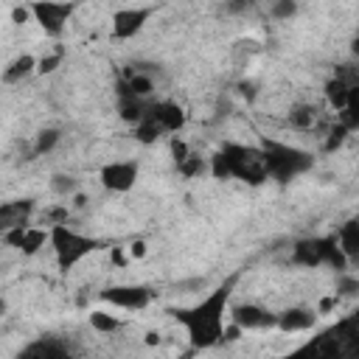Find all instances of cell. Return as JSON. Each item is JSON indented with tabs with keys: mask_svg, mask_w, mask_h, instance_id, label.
<instances>
[{
	"mask_svg": "<svg viewBox=\"0 0 359 359\" xmlns=\"http://www.w3.org/2000/svg\"><path fill=\"white\" fill-rule=\"evenodd\" d=\"M356 292H359V280L348 269H342L337 275V297H353Z\"/></svg>",
	"mask_w": 359,
	"mask_h": 359,
	"instance_id": "4316f807",
	"label": "cell"
},
{
	"mask_svg": "<svg viewBox=\"0 0 359 359\" xmlns=\"http://www.w3.org/2000/svg\"><path fill=\"white\" fill-rule=\"evenodd\" d=\"M6 309H8V306H6V297H0V317L6 314Z\"/></svg>",
	"mask_w": 359,
	"mask_h": 359,
	"instance_id": "74e56055",
	"label": "cell"
},
{
	"mask_svg": "<svg viewBox=\"0 0 359 359\" xmlns=\"http://www.w3.org/2000/svg\"><path fill=\"white\" fill-rule=\"evenodd\" d=\"M261 151H264V165H266V180H275V182H292L294 177L306 174L311 165H314V157L297 146H289V143H280V140H269L264 137L261 143Z\"/></svg>",
	"mask_w": 359,
	"mask_h": 359,
	"instance_id": "7a4b0ae2",
	"label": "cell"
},
{
	"mask_svg": "<svg viewBox=\"0 0 359 359\" xmlns=\"http://www.w3.org/2000/svg\"><path fill=\"white\" fill-rule=\"evenodd\" d=\"M50 191H53L56 196L67 199V196H73V194L79 191V180H76L73 174H53V177H50Z\"/></svg>",
	"mask_w": 359,
	"mask_h": 359,
	"instance_id": "cb8c5ba5",
	"label": "cell"
},
{
	"mask_svg": "<svg viewBox=\"0 0 359 359\" xmlns=\"http://www.w3.org/2000/svg\"><path fill=\"white\" fill-rule=\"evenodd\" d=\"M222 154L227 157L230 165V180H241L247 185H261L266 182V165H264V151L261 146H247V143H224Z\"/></svg>",
	"mask_w": 359,
	"mask_h": 359,
	"instance_id": "277c9868",
	"label": "cell"
},
{
	"mask_svg": "<svg viewBox=\"0 0 359 359\" xmlns=\"http://www.w3.org/2000/svg\"><path fill=\"white\" fill-rule=\"evenodd\" d=\"M157 8L154 6H126V8H118L112 11V20H109V36L118 39V42H126V39H135L146 22L151 20Z\"/></svg>",
	"mask_w": 359,
	"mask_h": 359,
	"instance_id": "8992f818",
	"label": "cell"
},
{
	"mask_svg": "<svg viewBox=\"0 0 359 359\" xmlns=\"http://www.w3.org/2000/svg\"><path fill=\"white\" fill-rule=\"evenodd\" d=\"M31 224V222H28ZM28 224H14V227H6V230H0L3 233V244L6 247H11V250H20V244H22V236H25V227Z\"/></svg>",
	"mask_w": 359,
	"mask_h": 359,
	"instance_id": "f546056e",
	"label": "cell"
},
{
	"mask_svg": "<svg viewBox=\"0 0 359 359\" xmlns=\"http://www.w3.org/2000/svg\"><path fill=\"white\" fill-rule=\"evenodd\" d=\"M236 280H238V275H230L224 283H219L213 292H208L199 303L171 311L174 320L185 328L191 348L208 351V348H216L222 342L224 317H227V306H230V294L236 289Z\"/></svg>",
	"mask_w": 359,
	"mask_h": 359,
	"instance_id": "6da1fadb",
	"label": "cell"
},
{
	"mask_svg": "<svg viewBox=\"0 0 359 359\" xmlns=\"http://www.w3.org/2000/svg\"><path fill=\"white\" fill-rule=\"evenodd\" d=\"M314 325H317V309H309V306H292V309H283L280 314H275V328L283 334L309 331Z\"/></svg>",
	"mask_w": 359,
	"mask_h": 359,
	"instance_id": "8fae6325",
	"label": "cell"
},
{
	"mask_svg": "<svg viewBox=\"0 0 359 359\" xmlns=\"http://www.w3.org/2000/svg\"><path fill=\"white\" fill-rule=\"evenodd\" d=\"M149 104H151V98H137V95H129V93H118V118L123 123L135 126L140 118H146Z\"/></svg>",
	"mask_w": 359,
	"mask_h": 359,
	"instance_id": "5bb4252c",
	"label": "cell"
},
{
	"mask_svg": "<svg viewBox=\"0 0 359 359\" xmlns=\"http://www.w3.org/2000/svg\"><path fill=\"white\" fill-rule=\"evenodd\" d=\"M168 154H171V160H174V165H177V163H182V160L191 154V146H188L180 135H171V140H168Z\"/></svg>",
	"mask_w": 359,
	"mask_h": 359,
	"instance_id": "f1b7e54d",
	"label": "cell"
},
{
	"mask_svg": "<svg viewBox=\"0 0 359 359\" xmlns=\"http://www.w3.org/2000/svg\"><path fill=\"white\" fill-rule=\"evenodd\" d=\"M34 213V199H11L0 202V230L14 227V224H28Z\"/></svg>",
	"mask_w": 359,
	"mask_h": 359,
	"instance_id": "4fadbf2b",
	"label": "cell"
},
{
	"mask_svg": "<svg viewBox=\"0 0 359 359\" xmlns=\"http://www.w3.org/2000/svg\"><path fill=\"white\" fill-rule=\"evenodd\" d=\"M48 244L53 250V258H56L59 272H70L76 264H81L87 255H93L101 247L98 238L73 230L67 222H59V224H50L48 227Z\"/></svg>",
	"mask_w": 359,
	"mask_h": 359,
	"instance_id": "3957f363",
	"label": "cell"
},
{
	"mask_svg": "<svg viewBox=\"0 0 359 359\" xmlns=\"http://www.w3.org/2000/svg\"><path fill=\"white\" fill-rule=\"evenodd\" d=\"M67 353V345L56 337H39L36 342L25 345L22 348V356H45V359H56V356H65Z\"/></svg>",
	"mask_w": 359,
	"mask_h": 359,
	"instance_id": "ac0fdd59",
	"label": "cell"
},
{
	"mask_svg": "<svg viewBox=\"0 0 359 359\" xmlns=\"http://www.w3.org/2000/svg\"><path fill=\"white\" fill-rule=\"evenodd\" d=\"M177 171H180V177H185V180H199V177L208 174V157L191 151L182 163H177Z\"/></svg>",
	"mask_w": 359,
	"mask_h": 359,
	"instance_id": "603a6c76",
	"label": "cell"
},
{
	"mask_svg": "<svg viewBox=\"0 0 359 359\" xmlns=\"http://www.w3.org/2000/svg\"><path fill=\"white\" fill-rule=\"evenodd\" d=\"M87 320H90V328L95 334H115V331L123 328V320L115 317V314H109V311H104V309H93Z\"/></svg>",
	"mask_w": 359,
	"mask_h": 359,
	"instance_id": "d6986e66",
	"label": "cell"
},
{
	"mask_svg": "<svg viewBox=\"0 0 359 359\" xmlns=\"http://www.w3.org/2000/svg\"><path fill=\"white\" fill-rule=\"evenodd\" d=\"M34 67H36V59L31 53H20L17 59H11L6 65V70H3L0 79H3V84H20L22 79H28L34 73Z\"/></svg>",
	"mask_w": 359,
	"mask_h": 359,
	"instance_id": "e0dca14e",
	"label": "cell"
},
{
	"mask_svg": "<svg viewBox=\"0 0 359 359\" xmlns=\"http://www.w3.org/2000/svg\"><path fill=\"white\" fill-rule=\"evenodd\" d=\"M62 62H65V50L45 53V56H39V59H36L34 73H36V76H50V73H56V67H62Z\"/></svg>",
	"mask_w": 359,
	"mask_h": 359,
	"instance_id": "d4e9b609",
	"label": "cell"
},
{
	"mask_svg": "<svg viewBox=\"0 0 359 359\" xmlns=\"http://www.w3.org/2000/svg\"><path fill=\"white\" fill-rule=\"evenodd\" d=\"M337 300H339L337 294H334V297H323V300H320V306H317V314H325V311H331V309L337 306Z\"/></svg>",
	"mask_w": 359,
	"mask_h": 359,
	"instance_id": "836d02e7",
	"label": "cell"
},
{
	"mask_svg": "<svg viewBox=\"0 0 359 359\" xmlns=\"http://www.w3.org/2000/svg\"><path fill=\"white\" fill-rule=\"evenodd\" d=\"M101 300L115 309H123V311H143L151 306L154 292L140 283H118V286H107L101 292Z\"/></svg>",
	"mask_w": 359,
	"mask_h": 359,
	"instance_id": "52a82bcc",
	"label": "cell"
},
{
	"mask_svg": "<svg viewBox=\"0 0 359 359\" xmlns=\"http://www.w3.org/2000/svg\"><path fill=\"white\" fill-rule=\"evenodd\" d=\"M353 87H356V81H351V79H345L342 73H337V76H331L328 81H325V87H323V93H325V101H328V107L334 109V112H339L348 101H351V93H353Z\"/></svg>",
	"mask_w": 359,
	"mask_h": 359,
	"instance_id": "7c38bea8",
	"label": "cell"
},
{
	"mask_svg": "<svg viewBox=\"0 0 359 359\" xmlns=\"http://www.w3.org/2000/svg\"><path fill=\"white\" fill-rule=\"evenodd\" d=\"M137 177H140L137 160H109V163H104L101 171H98L101 185H104L107 191H112V194H126V191H132L135 182H137Z\"/></svg>",
	"mask_w": 359,
	"mask_h": 359,
	"instance_id": "ba28073f",
	"label": "cell"
},
{
	"mask_svg": "<svg viewBox=\"0 0 359 359\" xmlns=\"http://www.w3.org/2000/svg\"><path fill=\"white\" fill-rule=\"evenodd\" d=\"M31 6V17L34 22L45 31V36H62L73 11H76V3L73 0H34L28 3Z\"/></svg>",
	"mask_w": 359,
	"mask_h": 359,
	"instance_id": "5b68a950",
	"label": "cell"
},
{
	"mask_svg": "<svg viewBox=\"0 0 359 359\" xmlns=\"http://www.w3.org/2000/svg\"><path fill=\"white\" fill-rule=\"evenodd\" d=\"M67 216H70V208H67V205H65V208H48V210H45V216H42V222L50 227V224L67 222Z\"/></svg>",
	"mask_w": 359,
	"mask_h": 359,
	"instance_id": "4dcf8cb0",
	"label": "cell"
},
{
	"mask_svg": "<svg viewBox=\"0 0 359 359\" xmlns=\"http://www.w3.org/2000/svg\"><path fill=\"white\" fill-rule=\"evenodd\" d=\"M297 14V0H272L269 6V17L283 22V20H292Z\"/></svg>",
	"mask_w": 359,
	"mask_h": 359,
	"instance_id": "484cf974",
	"label": "cell"
},
{
	"mask_svg": "<svg viewBox=\"0 0 359 359\" xmlns=\"http://www.w3.org/2000/svg\"><path fill=\"white\" fill-rule=\"evenodd\" d=\"M45 244H48V227H34V224H28V227H25V236H22V244H20V252H22L25 258H31V255H36Z\"/></svg>",
	"mask_w": 359,
	"mask_h": 359,
	"instance_id": "ffe728a7",
	"label": "cell"
},
{
	"mask_svg": "<svg viewBox=\"0 0 359 359\" xmlns=\"http://www.w3.org/2000/svg\"><path fill=\"white\" fill-rule=\"evenodd\" d=\"M286 121H289V126L297 129V132H311V129L317 126V121H320V109H317L314 104H294V107L289 109Z\"/></svg>",
	"mask_w": 359,
	"mask_h": 359,
	"instance_id": "2e32d148",
	"label": "cell"
},
{
	"mask_svg": "<svg viewBox=\"0 0 359 359\" xmlns=\"http://www.w3.org/2000/svg\"><path fill=\"white\" fill-rule=\"evenodd\" d=\"M146 252H149L146 241H132V244H129V258H132V261H140V258H146Z\"/></svg>",
	"mask_w": 359,
	"mask_h": 359,
	"instance_id": "d6a6232c",
	"label": "cell"
},
{
	"mask_svg": "<svg viewBox=\"0 0 359 359\" xmlns=\"http://www.w3.org/2000/svg\"><path fill=\"white\" fill-rule=\"evenodd\" d=\"M70 205H73V208H84V205H87V196L76 191V194H73V202H70Z\"/></svg>",
	"mask_w": 359,
	"mask_h": 359,
	"instance_id": "e575fe53",
	"label": "cell"
},
{
	"mask_svg": "<svg viewBox=\"0 0 359 359\" xmlns=\"http://www.w3.org/2000/svg\"><path fill=\"white\" fill-rule=\"evenodd\" d=\"M165 135H177L182 126H185V121H188V115H185V109L177 104V101H171V98H163V101H151L149 104V112H146Z\"/></svg>",
	"mask_w": 359,
	"mask_h": 359,
	"instance_id": "30bf717a",
	"label": "cell"
},
{
	"mask_svg": "<svg viewBox=\"0 0 359 359\" xmlns=\"http://www.w3.org/2000/svg\"><path fill=\"white\" fill-rule=\"evenodd\" d=\"M59 140H62V132L59 129H53V126H45V129H39L36 132V137H34V157H45V154H50L56 146H59Z\"/></svg>",
	"mask_w": 359,
	"mask_h": 359,
	"instance_id": "44dd1931",
	"label": "cell"
},
{
	"mask_svg": "<svg viewBox=\"0 0 359 359\" xmlns=\"http://www.w3.org/2000/svg\"><path fill=\"white\" fill-rule=\"evenodd\" d=\"M334 241H337V247L345 252L348 261H356V258H359V222H356V219H348V222L337 230Z\"/></svg>",
	"mask_w": 359,
	"mask_h": 359,
	"instance_id": "9a60e30c",
	"label": "cell"
},
{
	"mask_svg": "<svg viewBox=\"0 0 359 359\" xmlns=\"http://www.w3.org/2000/svg\"><path fill=\"white\" fill-rule=\"evenodd\" d=\"M157 342H160V334L157 331H149L146 334V345H157Z\"/></svg>",
	"mask_w": 359,
	"mask_h": 359,
	"instance_id": "d590c367",
	"label": "cell"
},
{
	"mask_svg": "<svg viewBox=\"0 0 359 359\" xmlns=\"http://www.w3.org/2000/svg\"><path fill=\"white\" fill-rule=\"evenodd\" d=\"M230 323H236L241 331H261V328H275V314L258 303H233L227 306Z\"/></svg>",
	"mask_w": 359,
	"mask_h": 359,
	"instance_id": "9c48e42d",
	"label": "cell"
},
{
	"mask_svg": "<svg viewBox=\"0 0 359 359\" xmlns=\"http://www.w3.org/2000/svg\"><path fill=\"white\" fill-rule=\"evenodd\" d=\"M11 22L17 25V28H22L25 22H34V17H31V6L25 3V6H14L11 8Z\"/></svg>",
	"mask_w": 359,
	"mask_h": 359,
	"instance_id": "1f68e13d",
	"label": "cell"
},
{
	"mask_svg": "<svg viewBox=\"0 0 359 359\" xmlns=\"http://www.w3.org/2000/svg\"><path fill=\"white\" fill-rule=\"evenodd\" d=\"M112 261H115L118 266H123V264H126V261H123V252H121V250H112Z\"/></svg>",
	"mask_w": 359,
	"mask_h": 359,
	"instance_id": "8d00e7d4",
	"label": "cell"
},
{
	"mask_svg": "<svg viewBox=\"0 0 359 359\" xmlns=\"http://www.w3.org/2000/svg\"><path fill=\"white\" fill-rule=\"evenodd\" d=\"M132 129H135V140H137L140 146H154V143H157V140L165 135V132H163V129H160V126H157V123H154L149 115H146V118H140V121H137Z\"/></svg>",
	"mask_w": 359,
	"mask_h": 359,
	"instance_id": "7402d4cb",
	"label": "cell"
},
{
	"mask_svg": "<svg viewBox=\"0 0 359 359\" xmlns=\"http://www.w3.org/2000/svg\"><path fill=\"white\" fill-rule=\"evenodd\" d=\"M348 135H351V129H348V126H342V123L337 121V123L328 129V137H325V151H337V149L345 143V137H348Z\"/></svg>",
	"mask_w": 359,
	"mask_h": 359,
	"instance_id": "83f0119b",
	"label": "cell"
}]
</instances>
